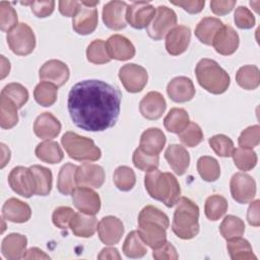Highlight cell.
<instances>
[{
  "mask_svg": "<svg viewBox=\"0 0 260 260\" xmlns=\"http://www.w3.org/2000/svg\"><path fill=\"white\" fill-rule=\"evenodd\" d=\"M120 90L103 80H83L74 84L67 107L74 125L82 130L102 132L113 127L120 114Z\"/></svg>",
  "mask_w": 260,
  "mask_h": 260,
  "instance_id": "obj_1",
  "label": "cell"
},
{
  "mask_svg": "<svg viewBox=\"0 0 260 260\" xmlns=\"http://www.w3.org/2000/svg\"><path fill=\"white\" fill-rule=\"evenodd\" d=\"M144 186L151 198L161 201L167 207H173L180 199L181 187L177 178L171 173H161L157 168L146 172Z\"/></svg>",
  "mask_w": 260,
  "mask_h": 260,
  "instance_id": "obj_2",
  "label": "cell"
},
{
  "mask_svg": "<svg viewBox=\"0 0 260 260\" xmlns=\"http://www.w3.org/2000/svg\"><path fill=\"white\" fill-rule=\"evenodd\" d=\"M176 204L172 230L180 239H193L199 233V207L187 197H180Z\"/></svg>",
  "mask_w": 260,
  "mask_h": 260,
  "instance_id": "obj_3",
  "label": "cell"
},
{
  "mask_svg": "<svg viewBox=\"0 0 260 260\" xmlns=\"http://www.w3.org/2000/svg\"><path fill=\"white\" fill-rule=\"evenodd\" d=\"M195 74L199 85L210 93L221 94L230 86V75L212 59H201L196 65Z\"/></svg>",
  "mask_w": 260,
  "mask_h": 260,
  "instance_id": "obj_4",
  "label": "cell"
},
{
  "mask_svg": "<svg viewBox=\"0 0 260 260\" xmlns=\"http://www.w3.org/2000/svg\"><path fill=\"white\" fill-rule=\"evenodd\" d=\"M61 143L69 157L78 161H95L102 156L100 147L92 139L75 132H66L61 138Z\"/></svg>",
  "mask_w": 260,
  "mask_h": 260,
  "instance_id": "obj_5",
  "label": "cell"
},
{
  "mask_svg": "<svg viewBox=\"0 0 260 260\" xmlns=\"http://www.w3.org/2000/svg\"><path fill=\"white\" fill-rule=\"evenodd\" d=\"M7 44L10 50L18 56L29 55L36 47V37L31 27L26 23H18L7 32Z\"/></svg>",
  "mask_w": 260,
  "mask_h": 260,
  "instance_id": "obj_6",
  "label": "cell"
},
{
  "mask_svg": "<svg viewBox=\"0 0 260 260\" xmlns=\"http://www.w3.org/2000/svg\"><path fill=\"white\" fill-rule=\"evenodd\" d=\"M177 24L176 12L168 6L160 5L156 8L155 14L146 27V32L149 38L154 41L165 38L170 30H172Z\"/></svg>",
  "mask_w": 260,
  "mask_h": 260,
  "instance_id": "obj_7",
  "label": "cell"
},
{
  "mask_svg": "<svg viewBox=\"0 0 260 260\" xmlns=\"http://www.w3.org/2000/svg\"><path fill=\"white\" fill-rule=\"evenodd\" d=\"M10 188L18 195L29 198L37 192V184L30 168L18 166L13 168L8 176Z\"/></svg>",
  "mask_w": 260,
  "mask_h": 260,
  "instance_id": "obj_8",
  "label": "cell"
},
{
  "mask_svg": "<svg viewBox=\"0 0 260 260\" xmlns=\"http://www.w3.org/2000/svg\"><path fill=\"white\" fill-rule=\"evenodd\" d=\"M119 78L128 92L141 91L147 83L148 74L144 67L134 63L123 65L119 70Z\"/></svg>",
  "mask_w": 260,
  "mask_h": 260,
  "instance_id": "obj_9",
  "label": "cell"
},
{
  "mask_svg": "<svg viewBox=\"0 0 260 260\" xmlns=\"http://www.w3.org/2000/svg\"><path fill=\"white\" fill-rule=\"evenodd\" d=\"M232 197L240 204L251 202L256 195V182L248 174L236 173L230 181Z\"/></svg>",
  "mask_w": 260,
  "mask_h": 260,
  "instance_id": "obj_10",
  "label": "cell"
},
{
  "mask_svg": "<svg viewBox=\"0 0 260 260\" xmlns=\"http://www.w3.org/2000/svg\"><path fill=\"white\" fill-rule=\"evenodd\" d=\"M156 9L145 1L133 2L126 10V21L136 29L147 27L152 20Z\"/></svg>",
  "mask_w": 260,
  "mask_h": 260,
  "instance_id": "obj_11",
  "label": "cell"
},
{
  "mask_svg": "<svg viewBox=\"0 0 260 260\" xmlns=\"http://www.w3.org/2000/svg\"><path fill=\"white\" fill-rule=\"evenodd\" d=\"M71 198L74 206L80 212L94 215L100 211L101 198L99 194L89 187H76L71 193Z\"/></svg>",
  "mask_w": 260,
  "mask_h": 260,
  "instance_id": "obj_12",
  "label": "cell"
},
{
  "mask_svg": "<svg viewBox=\"0 0 260 260\" xmlns=\"http://www.w3.org/2000/svg\"><path fill=\"white\" fill-rule=\"evenodd\" d=\"M96 231L100 240L105 245L112 246L120 242L124 234V224L118 217L108 215L100 220Z\"/></svg>",
  "mask_w": 260,
  "mask_h": 260,
  "instance_id": "obj_13",
  "label": "cell"
},
{
  "mask_svg": "<svg viewBox=\"0 0 260 260\" xmlns=\"http://www.w3.org/2000/svg\"><path fill=\"white\" fill-rule=\"evenodd\" d=\"M69 75L70 71L68 66L64 62L56 59L45 62L39 71L41 80L51 82L58 87L67 82Z\"/></svg>",
  "mask_w": 260,
  "mask_h": 260,
  "instance_id": "obj_14",
  "label": "cell"
},
{
  "mask_svg": "<svg viewBox=\"0 0 260 260\" xmlns=\"http://www.w3.org/2000/svg\"><path fill=\"white\" fill-rule=\"evenodd\" d=\"M125 1H110L103 8V21L107 27L113 30H120L126 27V10Z\"/></svg>",
  "mask_w": 260,
  "mask_h": 260,
  "instance_id": "obj_15",
  "label": "cell"
},
{
  "mask_svg": "<svg viewBox=\"0 0 260 260\" xmlns=\"http://www.w3.org/2000/svg\"><path fill=\"white\" fill-rule=\"evenodd\" d=\"M104 168L90 162H84L77 167L75 180L78 186L89 188H100L105 182Z\"/></svg>",
  "mask_w": 260,
  "mask_h": 260,
  "instance_id": "obj_16",
  "label": "cell"
},
{
  "mask_svg": "<svg viewBox=\"0 0 260 260\" xmlns=\"http://www.w3.org/2000/svg\"><path fill=\"white\" fill-rule=\"evenodd\" d=\"M98 10L80 2V7L73 16L72 27L78 35L86 36L93 32L98 26Z\"/></svg>",
  "mask_w": 260,
  "mask_h": 260,
  "instance_id": "obj_17",
  "label": "cell"
},
{
  "mask_svg": "<svg viewBox=\"0 0 260 260\" xmlns=\"http://www.w3.org/2000/svg\"><path fill=\"white\" fill-rule=\"evenodd\" d=\"M240 44L238 32L231 26L223 24L213 38L212 46L215 51L223 56L234 54Z\"/></svg>",
  "mask_w": 260,
  "mask_h": 260,
  "instance_id": "obj_18",
  "label": "cell"
},
{
  "mask_svg": "<svg viewBox=\"0 0 260 260\" xmlns=\"http://www.w3.org/2000/svg\"><path fill=\"white\" fill-rule=\"evenodd\" d=\"M191 40V30L186 25H176L166 37V50L172 56L183 54Z\"/></svg>",
  "mask_w": 260,
  "mask_h": 260,
  "instance_id": "obj_19",
  "label": "cell"
},
{
  "mask_svg": "<svg viewBox=\"0 0 260 260\" xmlns=\"http://www.w3.org/2000/svg\"><path fill=\"white\" fill-rule=\"evenodd\" d=\"M167 93L175 103H186L194 98L195 87L189 77L177 76L168 83Z\"/></svg>",
  "mask_w": 260,
  "mask_h": 260,
  "instance_id": "obj_20",
  "label": "cell"
},
{
  "mask_svg": "<svg viewBox=\"0 0 260 260\" xmlns=\"http://www.w3.org/2000/svg\"><path fill=\"white\" fill-rule=\"evenodd\" d=\"M166 108V100L158 91H149L139 103L140 114L148 120L159 119L165 113Z\"/></svg>",
  "mask_w": 260,
  "mask_h": 260,
  "instance_id": "obj_21",
  "label": "cell"
},
{
  "mask_svg": "<svg viewBox=\"0 0 260 260\" xmlns=\"http://www.w3.org/2000/svg\"><path fill=\"white\" fill-rule=\"evenodd\" d=\"M106 47L111 59L126 61L135 56V48L133 44L121 35L111 36L106 42Z\"/></svg>",
  "mask_w": 260,
  "mask_h": 260,
  "instance_id": "obj_22",
  "label": "cell"
},
{
  "mask_svg": "<svg viewBox=\"0 0 260 260\" xmlns=\"http://www.w3.org/2000/svg\"><path fill=\"white\" fill-rule=\"evenodd\" d=\"M167 229H165L162 225L155 223V222H149V221H143L138 222V234L144 244H146L148 247H150L152 250L159 248L167 242Z\"/></svg>",
  "mask_w": 260,
  "mask_h": 260,
  "instance_id": "obj_23",
  "label": "cell"
},
{
  "mask_svg": "<svg viewBox=\"0 0 260 260\" xmlns=\"http://www.w3.org/2000/svg\"><path fill=\"white\" fill-rule=\"evenodd\" d=\"M60 131L61 123L52 113H42L35 120L34 132L41 139H53L59 135Z\"/></svg>",
  "mask_w": 260,
  "mask_h": 260,
  "instance_id": "obj_24",
  "label": "cell"
},
{
  "mask_svg": "<svg viewBox=\"0 0 260 260\" xmlns=\"http://www.w3.org/2000/svg\"><path fill=\"white\" fill-rule=\"evenodd\" d=\"M2 216L16 223L26 222L31 216L29 205L17 198H9L2 206Z\"/></svg>",
  "mask_w": 260,
  "mask_h": 260,
  "instance_id": "obj_25",
  "label": "cell"
},
{
  "mask_svg": "<svg viewBox=\"0 0 260 260\" xmlns=\"http://www.w3.org/2000/svg\"><path fill=\"white\" fill-rule=\"evenodd\" d=\"M27 239L25 236L17 233H12L2 240L1 252L8 260H19L23 258L26 251Z\"/></svg>",
  "mask_w": 260,
  "mask_h": 260,
  "instance_id": "obj_26",
  "label": "cell"
},
{
  "mask_svg": "<svg viewBox=\"0 0 260 260\" xmlns=\"http://www.w3.org/2000/svg\"><path fill=\"white\" fill-rule=\"evenodd\" d=\"M165 158L171 169L179 176L184 175L190 165V154L187 149L180 144L169 145L165 151Z\"/></svg>",
  "mask_w": 260,
  "mask_h": 260,
  "instance_id": "obj_27",
  "label": "cell"
},
{
  "mask_svg": "<svg viewBox=\"0 0 260 260\" xmlns=\"http://www.w3.org/2000/svg\"><path fill=\"white\" fill-rule=\"evenodd\" d=\"M166 144V136L159 128H148L140 136L139 148L149 155H158Z\"/></svg>",
  "mask_w": 260,
  "mask_h": 260,
  "instance_id": "obj_28",
  "label": "cell"
},
{
  "mask_svg": "<svg viewBox=\"0 0 260 260\" xmlns=\"http://www.w3.org/2000/svg\"><path fill=\"white\" fill-rule=\"evenodd\" d=\"M98 220L94 215L83 212H75L70 221L69 228L71 232L80 238H90L98 229Z\"/></svg>",
  "mask_w": 260,
  "mask_h": 260,
  "instance_id": "obj_29",
  "label": "cell"
},
{
  "mask_svg": "<svg viewBox=\"0 0 260 260\" xmlns=\"http://www.w3.org/2000/svg\"><path fill=\"white\" fill-rule=\"evenodd\" d=\"M223 23L216 17L202 18L195 28L196 38L204 45H212V41L216 32L222 27Z\"/></svg>",
  "mask_w": 260,
  "mask_h": 260,
  "instance_id": "obj_30",
  "label": "cell"
},
{
  "mask_svg": "<svg viewBox=\"0 0 260 260\" xmlns=\"http://www.w3.org/2000/svg\"><path fill=\"white\" fill-rule=\"evenodd\" d=\"M35 153L42 161L52 165L60 162L64 157V153L60 145L56 141L51 140L39 143L35 149Z\"/></svg>",
  "mask_w": 260,
  "mask_h": 260,
  "instance_id": "obj_31",
  "label": "cell"
},
{
  "mask_svg": "<svg viewBox=\"0 0 260 260\" xmlns=\"http://www.w3.org/2000/svg\"><path fill=\"white\" fill-rule=\"evenodd\" d=\"M226 249L231 259L233 260H251V259L256 260L257 259V257L253 253V249L250 243L241 237L228 240Z\"/></svg>",
  "mask_w": 260,
  "mask_h": 260,
  "instance_id": "obj_32",
  "label": "cell"
},
{
  "mask_svg": "<svg viewBox=\"0 0 260 260\" xmlns=\"http://www.w3.org/2000/svg\"><path fill=\"white\" fill-rule=\"evenodd\" d=\"M237 83L244 89L253 90L260 84V71L256 65H244L236 73Z\"/></svg>",
  "mask_w": 260,
  "mask_h": 260,
  "instance_id": "obj_33",
  "label": "cell"
},
{
  "mask_svg": "<svg viewBox=\"0 0 260 260\" xmlns=\"http://www.w3.org/2000/svg\"><path fill=\"white\" fill-rule=\"evenodd\" d=\"M77 166L67 162L60 169L58 180H57V188L58 191L63 195H69L76 188V175Z\"/></svg>",
  "mask_w": 260,
  "mask_h": 260,
  "instance_id": "obj_34",
  "label": "cell"
},
{
  "mask_svg": "<svg viewBox=\"0 0 260 260\" xmlns=\"http://www.w3.org/2000/svg\"><path fill=\"white\" fill-rule=\"evenodd\" d=\"M17 107L6 95L1 93L0 98V125L3 129L13 128L18 122Z\"/></svg>",
  "mask_w": 260,
  "mask_h": 260,
  "instance_id": "obj_35",
  "label": "cell"
},
{
  "mask_svg": "<svg viewBox=\"0 0 260 260\" xmlns=\"http://www.w3.org/2000/svg\"><path fill=\"white\" fill-rule=\"evenodd\" d=\"M189 115L182 108H173L164 119L165 128L172 133H180L189 124Z\"/></svg>",
  "mask_w": 260,
  "mask_h": 260,
  "instance_id": "obj_36",
  "label": "cell"
},
{
  "mask_svg": "<svg viewBox=\"0 0 260 260\" xmlns=\"http://www.w3.org/2000/svg\"><path fill=\"white\" fill-rule=\"evenodd\" d=\"M58 86L51 82L41 81L34 90V98L36 102L43 107H51L57 101Z\"/></svg>",
  "mask_w": 260,
  "mask_h": 260,
  "instance_id": "obj_37",
  "label": "cell"
},
{
  "mask_svg": "<svg viewBox=\"0 0 260 260\" xmlns=\"http://www.w3.org/2000/svg\"><path fill=\"white\" fill-rule=\"evenodd\" d=\"M29 168L32 171L36 179V184H37L36 195H39V196L49 195L52 190V182H53V175L51 170L39 165H34Z\"/></svg>",
  "mask_w": 260,
  "mask_h": 260,
  "instance_id": "obj_38",
  "label": "cell"
},
{
  "mask_svg": "<svg viewBox=\"0 0 260 260\" xmlns=\"http://www.w3.org/2000/svg\"><path fill=\"white\" fill-rule=\"evenodd\" d=\"M123 253L128 258H141L147 253L146 246L137 231L130 232L123 244Z\"/></svg>",
  "mask_w": 260,
  "mask_h": 260,
  "instance_id": "obj_39",
  "label": "cell"
},
{
  "mask_svg": "<svg viewBox=\"0 0 260 260\" xmlns=\"http://www.w3.org/2000/svg\"><path fill=\"white\" fill-rule=\"evenodd\" d=\"M197 171L200 177L206 182H214L220 176L218 161L208 155H203L197 160Z\"/></svg>",
  "mask_w": 260,
  "mask_h": 260,
  "instance_id": "obj_40",
  "label": "cell"
},
{
  "mask_svg": "<svg viewBox=\"0 0 260 260\" xmlns=\"http://www.w3.org/2000/svg\"><path fill=\"white\" fill-rule=\"evenodd\" d=\"M228 210V201L221 195L209 196L204 205V213L209 220L215 221L222 217Z\"/></svg>",
  "mask_w": 260,
  "mask_h": 260,
  "instance_id": "obj_41",
  "label": "cell"
},
{
  "mask_svg": "<svg viewBox=\"0 0 260 260\" xmlns=\"http://www.w3.org/2000/svg\"><path fill=\"white\" fill-rule=\"evenodd\" d=\"M219 232L225 240L243 236L245 232L244 221L235 215H226L219 225Z\"/></svg>",
  "mask_w": 260,
  "mask_h": 260,
  "instance_id": "obj_42",
  "label": "cell"
},
{
  "mask_svg": "<svg viewBox=\"0 0 260 260\" xmlns=\"http://www.w3.org/2000/svg\"><path fill=\"white\" fill-rule=\"evenodd\" d=\"M115 186L124 192L130 191L133 189L136 183V176L134 171L127 166L118 167L113 176Z\"/></svg>",
  "mask_w": 260,
  "mask_h": 260,
  "instance_id": "obj_43",
  "label": "cell"
},
{
  "mask_svg": "<svg viewBox=\"0 0 260 260\" xmlns=\"http://www.w3.org/2000/svg\"><path fill=\"white\" fill-rule=\"evenodd\" d=\"M235 166L244 172L252 170L257 164V154L249 148H235L232 153Z\"/></svg>",
  "mask_w": 260,
  "mask_h": 260,
  "instance_id": "obj_44",
  "label": "cell"
},
{
  "mask_svg": "<svg viewBox=\"0 0 260 260\" xmlns=\"http://www.w3.org/2000/svg\"><path fill=\"white\" fill-rule=\"evenodd\" d=\"M86 58L93 64H106L112 60L108 54L106 42L100 39L92 41L87 46Z\"/></svg>",
  "mask_w": 260,
  "mask_h": 260,
  "instance_id": "obj_45",
  "label": "cell"
},
{
  "mask_svg": "<svg viewBox=\"0 0 260 260\" xmlns=\"http://www.w3.org/2000/svg\"><path fill=\"white\" fill-rule=\"evenodd\" d=\"M181 142L188 147H195L203 140V132L201 127L195 122H189V124L178 133Z\"/></svg>",
  "mask_w": 260,
  "mask_h": 260,
  "instance_id": "obj_46",
  "label": "cell"
},
{
  "mask_svg": "<svg viewBox=\"0 0 260 260\" xmlns=\"http://www.w3.org/2000/svg\"><path fill=\"white\" fill-rule=\"evenodd\" d=\"M1 93L10 99L18 109H20L28 100V91L26 87L16 82L6 84Z\"/></svg>",
  "mask_w": 260,
  "mask_h": 260,
  "instance_id": "obj_47",
  "label": "cell"
},
{
  "mask_svg": "<svg viewBox=\"0 0 260 260\" xmlns=\"http://www.w3.org/2000/svg\"><path fill=\"white\" fill-rule=\"evenodd\" d=\"M208 143L213 151L221 157L232 156V153L235 149L233 140L223 134H217L208 139Z\"/></svg>",
  "mask_w": 260,
  "mask_h": 260,
  "instance_id": "obj_48",
  "label": "cell"
},
{
  "mask_svg": "<svg viewBox=\"0 0 260 260\" xmlns=\"http://www.w3.org/2000/svg\"><path fill=\"white\" fill-rule=\"evenodd\" d=\"M143 221L155 222L162 225L165 229H168L170 225V220L168 215L165 212H162L160 209L152 205H147L141 209L138 215V222H143Z\"/></svg>",
  "mask_w": 260,
  "mask_h": 260,
  "instance_id": "obj_49",
  "label": "cell"
},
{
  "mask_svg": "<svg viewBox=\"0 0 260 260\" xmlns=\"http://www.w3.org/2000/svg\"><path fill=\"white\" fill-rule=\"evenodd\" d=\"M132 161L135 168H137L138 170L148 172L158 167L159 157L158 155H149L138 147L133 152Z\"/></svg>",
  "mask_w": 260,
  "mask_h": 260,
  "instance_id": "obj_50",
  "label": "cell"
},
{
  "mask_svg": "<svg viewBox=\"0 0 260 260\" xmlns=\"http://www.w3.org/2000/svg\"><path fill=\"white\" fill-rule=\"evenodd\" d=\"M17 13L10 3L0 2V28L2 31H9L17 25Z\"/></svg>",
  "mask_w": 260,
  "mask_h": 260,
  "instance_id": "obj_51",
  "label": "cell"
},
{
  "mask_svg": "<svg viewBox=\"0 0 260 260\" xmlns=\"http://www.w3.org/2000/svg\"><path fill=\"white\" fill-rule=\"evenodd\" d=\"M240 147L252 149L256 147L260 142V127L259 125H253L247 127L239 136L238 139Z\"/></svg>",
  "mask_w": 260,
  "mask_h": 260,
  "instance_id": "obj_52",
  "label": "cell"
},
{
  "mask_svg": "<svg viewBox=\"0 0 260 260\" xmlns=\"http://www.w3.org/2000/svg\"><path fill=\"white\" fill-rule=\"evenodd\" d=\"M75 214V211L68 206H59L57 207L52 214V221L55 226L61 229V230H66L69 228L70 221L73 218Z\"/></svg>",
  "mask_w": 260,
  "mask_h": 260,
  "instance_id": "obj_53",
  "label": "cell"
},
{
  "mask_svg": "<svg viewBox=\"0 0 260 260\" xmlns=\"http://www.w3.org/2000/svg\"><path fill=\"white\" fill-rule=\"evenodd\" d=\"M234 20L236 25L242 29H249L255 25V16L245 6H239L236 8Z\"/></svg>",
  "mask_w": 260,
  "mask_h": 260,
  "instance_id": "obj_54",
  "label": "cell"
},
{
  "mask_svg": "<svg viewBox=\"0 0 260 260\" xmlns=\"http://www.w3.org/2000/svg\"><path fill=\"white\" fill-rule=\"evenodd\" d=\"M21 4L29 5L32 13L40 18L47 17L51 15L55 8V1H30V2H21Z\"/></svg>",
  "mask_w": 260,
  "mask_h": 260,
  "instance_id": "obj_55",
  "label": "cell"
},
{
  "mask_svg": "<svg viewBox=\"0 0 260 260\" xmlns=\"http://www.w3.org/2000/svg\"><path fill=\"white\" fill-rule=\"evenodd\" d=\"M152 257L155 260H177L179 258V254L176 248L167 241L162 246L153 250Z\"/></svg>",
  "mask_w": 260,
  "mask_h": 260,
  "instance_id": "obj_56",
  "label": "cell"
},
{
  "mask_svg": "<svg viewBox=\"0 0 260 260\" xmlns=\"http://www.w3.org/2000/svg\"><path fill=\"white\" fill-rule=\"evenodd\" d=\"M235 5V0H213L210 2V9L214 14L221 16L230 13Z\"/></svg>",
  "mask_w": 260,
  "mask_h": 260,
  "instance_id": "obj_57",
  "label": "cell"
},
{
  "mask_svg": "<svg viewBox=\"0 0 260 260\" xmlns=\"http://www.w3.org/2000/svg\"><path fill=\"white\" fill-rule=\"evenodd\" d=\"M172 4L176 5V6H180L182 7L185 11H187L188 13L191 14H195V13H199L204 5H205V1L203 0H185V1H172Z\"/></svg>",
  "mask_w": 260,
  "mask_h": 260,
  "instance_id": "obj_58",
  "label": "cell"
},
{
  "mask_svg": "<svg viewBox=\"0 0 260 260\" xmlns=\"http://www.w3.org/2000/svg\"><path fill=\"white\" fill-rule=\"evenodd\" d=\"M80 7L78 1H59V11L66 17H73Z\"/></svg>",
  "mask_w": 260,
  "mask_h": 260,
  "instance_id": "obj_59",
  "label": "cell"
},
{
  "mask_svg": "<svg viewBox=\"0 0 260 260\" xmlns=\"http://www.w3.org/2000/svg\"><path fill=\"white\" fill-rule=\"evenodd\" d=\"M259 204L260 201L257 199L255 201H252L250 203V206L248 208L247 212V220L249 224L253 226H259L260 225V215H259Z\"/></svg>",
  "mask_w": 260,
  "mask_h": 260,
  "instance_id": "obj_60",
  "label": "cell"
},
{
  "mask_svg": "<svg viewBox=\"0 0 260 260\" xmlns=\"http://www.w3.org/2000/svg\"><path fill=\"white\" fill-rule=\"evenodd\" d=\"M98 258L100 260H107V259H110V260L118 259L119 260V259H121V255L116 248L107 247V248H104L100 252V254L98 255Z\"/></svg>",
  "mask_w": 260,
  "mask_h": 260,
  "instance_id": "obj_61",
  "label": "cell"
},
{
  "mask_svg": "<svg viewBox=\"0 0 260 260\" xmlns=\"http://www.w3.org/2000/svg\"><path fill=\"white\" fill-rule=\"evenodd\" d=\"M24 259H50V256L47 255L43 250L32 247L25 251L23 255Z\"/></svg>",
  "mask_w": 260,
  "mask_h": 260,
  "instance_id": "obj_62",
  "label": "cell"
},
{
  "mask_svg": "<svg viewBox=\"0 0 260 260\" xmlns=\"http://www.w3.org/2000/svg\"><path fill=\"white\" fill-rule=\"evenodd\" d=\"M0 146H1V153H2L0 168L3 169L8 164V161L10 159V150H9V148L4 143H1Z\"/></svg>",
  "mask_w": 260,
  "mask_h": 260,
  "instance_id": "obj_63",
  "label": "cell"
},
{
  "mask_svg": "<svg viewBox=\"0 0 260 260\" xmlns=\"http://www.w3.org/2000/svg\"><path fill=\"white\" fill-rule=\"evenodd\" d=\"M0 57H1V76H0V78L4 79L9 74L10 62L3 55H1Z\"/></svg>",
  "mask_w": 260,
  "mask_h": 260,
  "instance_id": "obj_64",
  "label": "cell"
}]
</instances>
